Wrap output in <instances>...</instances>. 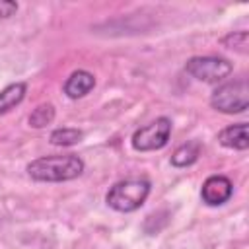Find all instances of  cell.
<instances>
[{"label": "cell", "instance_id": "5", "mask_svg": "<svg viewBox=\"0 0 249 249\" xmlns=\"http://www.w3.org/2000/svg\"><path fill=\"white\" fill-rule=\"evenodd\" d=\"M185 70L187 74H191L200 82L216 84L231 74L233 64L222 56H193L187 60Z\"/></svg>", "mask_w": 249, "mask_h": 249}, {"label": "cell", "instance_id": "10", "mask_svg": "<svg viewBox=\"0 0 249 249\" xmlns=\"http://www.w3.org/2000/svg\"><path fill=\"white\" fill-rule=\"evenodd\" d=\"M200 156V142L189 140L181 144L173 154H171V165L173 167H189L193 165Z\"/></svg>", "mask_w": 249, "mask_h": 249}, {"label": "cell", "instance_id": "3", "mask_svg": "<svg viewBox=\"0 0 249 249\" xmlns=\"http://www.w3.org/2000/svg\"><path fill=\"white\" fill-rule=\"evenodd\" d=\"M210 105L226 115L243 113L249 107V84L245 78L231 80L214 89L210 97Z\"/></svg>", "mask_w": 249, "mask_h": 249}, {"label": "cell", "instance_id": "6", "mask_svg": "<svg viewBox=\"0 0 249 249\" xmlns=\"http://www.w3.org/2000/svg\"><path fill=\"white\" fill-rule=\"evenodd\" d=\"M233 195V185L226 175H210L200 189V198L206 206H220Z\"/></svg>", "mask_w": 249, "mask_h": 249}, {"label": "cell", "instance_id": "12", "mask_svg": "<svg viewBox=\"0 0 249 249\" xmlns=\"http://www.w3.org/2000/svg\"><path fill=\"white\" fill-rule=\"evenodd\" d=\"M54 115H56V111H54V105L53 103H41V105H37L31 111V115L27 117V121H29V126L43 128V126H47V124H51L54 121Z\"/></svg>", "mask_w": 249, "mask_h": 249}, {"label": "cell", "instance_id": "13", "mask_svg": "<svg viewBox=\"0 0 249 249\" xmlns=\"http://www.w3.org/2000/svg\"><path fill=\"white\" fill-rule=\"evenodd\" d=\"M247 41H249L247 31H231L222 39V45L231 49V51H237V53L245 54L247 53Z\"/></svg>", "mask_w": 249, "mask_h": 249}, {"label": "cell", "instance_id": "1", "mask_svg": "<svg viewBox=\"0 0 249 249\" xmlns=\"http://www.w3.org/2000/svg\"><path fill=\"white\" fill-rule=\"evenodd\" d=\"M84 160L76 154H62V156H43L27 163V175L35 181L47 183H60L72 181L84 173Z\"/></svg>", "mask_w": 249, "mask_h": 249}, {"label": "cell", "instance_id": "11", "mask_svg": "<svg viewBox=\"0 0 249 249\" xmlns=\"http://www.w3.org/2000/svg\"><path fill=\"white\" fill-rule=\"evenodd\" d=\"M84 138V132L78 130V128H70V126H64V128H56L51 132L49 140L53 146H60V148H68V146H76L78 142H82Z\"/></svg>", "mask_w": 249, "mask_h": 249}, {"label": "cell", "instance_id": "8", "mask_svg": "<svg viewBox=\"0 0 249 249\" xmlns=\"http://www.w3.org/2000/svg\"><path fill=\"white\" fill-rule=\"evenodd\" d=\"M218 142L224 148H230V150H247L249 148L247 123H235V124L226 126L218 134Z\"/></svg>", "mask_w": 249, "mask_h": 249}, {"label": "cell", "instance_id": "14", "mask_svg": "<svg viewBox=\"0 0 249 249\" xmlns=\"http://www.w3.org/2000/svg\"><path fill=\"white\" fill-rule=\"evenodd\" d=\"M18 12V2L12 0H0V18H10Z\"/></svg>", "mask_w": 249, "mask_h": 249}, {"label": "cell", "instance_id": "7", "mask_svg": "<svg viewBox=\"0 0 249 249\" xmlns=\"http://www.w3.org/2000/svg\"><path fill=\"white\" fill-rule=\"evenodd\" d=\"M95 86V78L91 72L88 70H74L66 82H64V93L70 99H80L84 95H88Z\"/></svg>", "mask_w": 249, "mask_h": 249}, {"label": "cell", "instance_id": "4", "mask_svg": "<svg viewBox=\"0 0 249 249\" xmlns=\"http://www.w3.org/2000/svg\"><path fill=\"white\" fill-rule=\"evenodd\" d=\"M169 136H171V119L158 117L146 126L136 128L130 138V144L136 152H152V150H161L169 142Z\"/></svg>", "mask_w": 249, "mask_h": 249}, {"label": "cell", "instance_id": "2", "mask_svg": "<svg viewBox=\"0 0 249 249\" xmlns=\"http://www.w3.org/2000/svg\"><path fill=\"white\" fill-rule=\"evenodd\" d=\"M150 191H152V185L148 179H140V177L123 179V181H117L107 191L105 202L117 212H134L146 202Z\"/></svg>", "mask_w": 249, "mask_h": 249}, {"label": "cell", "instance_id": "9", "mask_svg": "<svg viewBox=\"0 0 249 249\" xmlns=\"http://www.w3.org/2000/svg\"><path fill=\"white\" fill-rule=\"evenodd\" d=\"M25 91H27L25 82H16V84L6 86L0 91V115H4L8 111H12L14 107H18L23 101Z\"/></svg>", "mask_w": 249, "mask_h": 249}]
</instances>
